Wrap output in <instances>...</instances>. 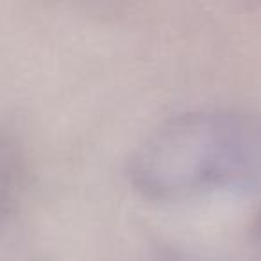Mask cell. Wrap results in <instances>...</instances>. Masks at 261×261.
Returning a JSON list of instances; mask_svg holds the SVG:
<instances>
[{
	"label": "cell",
	"instance_id": "cell-1",
	"mask_svg": "<svg viewBox=\"0 0 261 261\" xmlns=\"http://www.w3.org/2000/svg\"><path fill=\"white\" fill-rule=\"evenodd\" d=\"M261 161V129L225 111L175 116L140 145L130 181L152 199H182L250 174Z\"/></svg>",
	"mask_w": 261,
	"mask_h": 261
}]
</instances>
